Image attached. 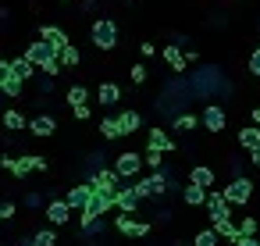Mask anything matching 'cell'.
<instances>
[{
    "mask_svg": "<svg viewBox=\"0 0 260 246\" xmlns=\"http://www.w3.org/2000/svg\"><path fill=\"white\" fill-rule=\"evenodd\" d=\"M25 57H29L36 68H43L47 75H57V72H61V50L50 47L47 40H36V43L25 50Z\"/></svg>",
    "mask_w": 260,
    "mask_h": 246,
    "instance_id": "cell-1",
    "label": "cell"
},
{
    "mask_svg": "<svg viewBox=\"0 0 260 246\" xmlns=\"http://www.w3.org/2000/svg\"><path fill=\"white\" fill-rule=\"evenodd\" d=\"M89 40L96 50H114L118 47V22L114 18H96L89 29Z\"/></svg>",
    "mask_w": 260,
    "mask_h": 246,
    "instance_id": "cell-2",
    "label": "cell"
},
{
    "mask_svg": "<svg viewBox=\"0 0 260 246\" xmlns=\"http://www.w3.org/2000/svg\"><path fill=\"white\" fill-rule=\"evenodd\" d=\"M168 189H171V175H168L164 168H160V171H153L150 178H143V182H136V193H139L143 200H146V196H164Z\"/></svg>",
    "mask_w": 260,
    "mask_h": 246,
    "instance_id": "cell-3",
    "label": "cell"
},
{
    "mask_svg": "<svg viewBox=\"0 0 260 246\" xmlns=\"http://www.w3.org/2000/svg\"><path fill=\"white\" fill-rule=\"evenodd\" d=\"M221 193H224V200H228L232 207H235V203L242 207V203H249V200H253V182H249L246 175H235V178H232Z\"/></svg>",
    "mask_w": 260,
    "mask_h": 246,
    "instance_id": "cell-4",
    "label": "cell"
},
{
    "mask_svg": "<svg viewBox=\"0 0 260 246\" xmlns=\"http://www.w3.org/2000/svg\"><path fill=\"white\" fill-rule=\"evenodd\" d=\"M111 207H118V193H96L93 189V200H89V207L82 210V221H93V218H104Z\"/></svg>",
    "mask_w": 260,
    "mask_h": 246,
    "instance_id": "cell-5",
    "label": "cell"
},
{
    "mask_svg": "<svg viewBox=\"0 0 260 246\" xmlns=\"http://www.w3.org/2000/svg\"><path fill=\"white\" fill-rule=\"evenodd\" d=\"M203 207H207L210 221H224V218H232V203L224 200V193H221V189H217V193H210Z\"/></svg>",
    "mask_w": 260,
    "mask_h": 246,
    "instance_id": "cell-6",
    "label": "cell"
},
{
    "mask_svg": "<svg viewBox=\"0 0 260 246\" xmlns=\"http://www.w3.org/2000/svg\"><path fill=\"white\" fill-rule=\"evenodd\" d=\"M146 161L139 157V153H132V150H125L118 161H114V171L121 175V178H132V175H139V168H143Z\"/></svg>",
    "mask_w": 260,
    "mask_h": 246,
    "instance_id": "cell-7",
    "label": "cell"
},
{
    "mask_svg": "<svg viewBox=\"0 0 260 246\" xmlns=\"http://www.w3.org/2000/svg\"><path fill=\"white\" fill-rule=\"evenodd\" d=\"M224 125H228L224 107H221V104H210V107L203 111V129H207V132H221Z\"/></svg>",
    "mask_w": 260,
    "mask_h": 246,
    "instance_id": "cell-8",
    "label": "cell"
},
{
    "mask_svg": "<svg viewBox=\"0 0 260 246\" xmlns=\"http://www.w3.org/2000/svg\"><path fill=\"white\" fill-rule=\"evenodd\" d=\"M118 171H96L93 178H89V186L96 189V193H118Z\"/></svg>",
    "mask_w": 260,
    "mask_h": 246,
    "instance_id": "cell-9",
    "label": "cell"
},
{
    "mask_svg": "<svg viewBox=\"0 0 260 246\" xmlns=\"http://www.w3.org/2000/svg\"><path fill=\"white\" fill-rule=\"evenodd\" d=\"M64 200L72 203V210H86L89 200H93V186H89V182H86V186H75V189H68Z\"/></svg>",
    "mask_w": 260,
    "mask_h": 246,
    "instance_id": "cell-10",
    "label": "cell"
},
{
    "mask_svg": "<svg viewBox=\"0 0 260 246\" xmlns=\"http://www.w3.org/2000/svg\"><path fill=\"white\" fill-rule=\"evenodd\" d=\"M40 40H47V43H50V47H57V50L72 47V43H68V33H64L61 25H43V29H40Z\"/></svg>",
    "mask_w": 260,
    "mask_h": 246,
    "instance_id": "cell-11",
    "label": "cell"
},
{
    "mask_svg": "<svg viewBox=\"0 0 260 246\" xmlns=\"http://www.w3.org/2000/svg\"><path fill=\"white\" fill-rule=\"evenodd\" d=\"M29 132L40 136V139H43V136H54V132H57V121H54L50 114H36V118L29 121Z\"/></svg>",
    "mask_w": 260,
    "mask_h": 246,
    "instance_id": "cell-12",
    "label": "cell"
},
{
    "mask_svg": "<svg viewBox=\"0 0 260 246\" xmlns=\"http://www.w3.org/2000/svg\"><path fill=\"white\" fill-rule=\"evenodd\" d=\"M139 193H136V186H125V189H118V210L121 214H132L136 207H139Z\"/></svg>",
    "mask_w": 260,
    "mask_h": 246,
    "instance_id": "cell-13",
    "label": "cell"
},
{
    "mask_svg": "<svg viewBox=\"0 0 260 246\" xmlns=\"http://www.w3.org/2000/svg\"><path fill=\"white\" fill-rule=\"evenodd\" d=\"M43 210H47V221L64 225V221H68V214H72V203H68V200H54V203H47Z\"/></svg>",
    "mask_w": 260,
    "mask_h": 246,
    "instance_id": "cell-14",
    "label": "cell"
},
{
    "mask_svg": "<svg viewBox=\"0 0 260 246\" xmlns=\"http://www.w3.org/2000/svg\"><path fill=\"white\" fill-rule=\"evenodd\" d=\"M114 225H118V232H125V235H150V225H146V221H132L128 214L114 218Z\"/></svg>",
    "mask_w": 260,
    "mask_h": 246,
    "instance_id": "cell-15",
    "label": "cell"
},
{
    "mask_svg": "<svg viewBox=\"0 0 260 246\" xmlns=\"http://www.w3.org/2000/svg\"><path fill=\"white\" fill-rule=\"evenodd\" d=\"M214 232H217L221 239H228V242H239V239H242V232H239V225H235L232 218H224V221H214Z\"/></svg>",
    "mask_w": 260,
    "mask_h": 246,
    "instance_id": "cell-16",
    "label": "cell"
},
{
    "mask_svg": "<svg viewBox=\"0 0 260 246\" xmlns=\"http://www.w3.org/2000/svg\"><path fill=\"white\" fill-rule=\"evenodd\" d=\"M22 86H25V82L15 75V68H11V72H0V89H4L8 97H18V93H22Z\"/></svg>",
    "mask_w": 260,
    "mask_h": 246,
    "instance_id": "cell-17",
    "label": "cell"
},
{
    "mask_svg": "<svg viewBox=\"0 0 260 246\" xmlns=\"http://www.w3.org/2000/svg\"><path fill=\"white\" fill-rule=\"evenodd\" d=\"M96 100H100V104H104V107H114V104H118V100H121V89H118V86H114V82H104V86H100V89H96Z\"/></svg>",
    "mask_w": 260,
    "mask_h": 246,
    "instance_id": "cell-18",
    "label": "cell"
},
{
    "mask_svg": "<svg viewBox=\"0 0 260 246\" xmlns=\"http://www.w3.org/2000/svg\"><path fill=\"white\" fill-rule=\"evenodd\" d=\"M150 150H160V153H171V150H175V139H171L168 132H160V129H153V132H150Z\"/></svg>",
    "mask_w": 260,
    "mask_h": 246,
    "instance_id": "cell-19",
    "label": "cell"
},
{
    "mask_svg": "<svg viewBox=\"0 0 260 246\" xmlns=\"http://www.w3.org/2000/svg\"><path fill=\"white\" fill-rule=\"evenodd\" d=\"M189 182H192V186H203V189H210V186H214V171H210L207 164H196V168L189 171Z\"/></svg>",
    "mask_w": 260,
    "mask_h": 246,
    "instance_id": "cell-20",
    "label": "cell"
},
{
    "mask_svg": "<svg viewBox=\"0 0 260 246\" xmlns=\"http://www.w3.org/2000/svg\"><path fill=\"white\" fill-rule=\"evenodd\" d=\"M207 196H210V193H207L203 186H192V182L182 189V200H185L189 207H200V203H207Z\"/></svg>",
    "mask_w": 260,
    "mask_h": 246,
    "instance_id": "cell-21",
    "label": "cell"
},
{
    "mask_svg": "<svg viewBox=\"0 0 260 246\" xmlns=\"http://www.w3.org/2000/svg\"><path fill=\"white\" fill-rule=\"evenodd\" d=\"M239 143L253 153V150H260V125H246L242 132H239Z\"/></svg>",
    "mask_w": 260,
    "mask_h": 246,
    "instance_id": "cell-22",
    "label": "cell"
},
{
    "mask_svg": "<svg viewBox=\"0 0 260 246\" xmlns=\"http://www.w3.org/2000/svg\"><path fill=\"white\" fill-rule=\"evenodd\" d=\"M164 61L171 65V72H185V65H189V57L178 47H164Z\"/></svg>",
    "mask_w": 260,
    "mask_h": 246,
    "instance_id": "cell-23",
    "label": "cell"
},
{
    "mask_svg": "<svg viewBox=\"0 0 260 246\" xmlns=\"http://www.w3.org/2000/svg\"><path fill=\"white\" fill-rule=\"evenodd\" d=\"M100 136H104V139H121L125 129H121L118 118H104V121H100Z\"/></svg>",
    "mask_w": 260,
    "mask_h": 246,
    "instance_id": "cell-24",
    "label": "cell"
},
{
    "mask_svg": "<svg viewBox=\"0 0 260 246\" xmlns=\"http://www.w3.org/2000/svg\"><path fill=\"white\" fill-rule=\"evenodd\" d=\"M11 68H15V75H18L22 82H29V79L36 75V65H32L29 57H18V61H11Z\"/></svg>",
    "mask_w": 260,
    "mask_h": 246,
    "instance_id": "cell-25",
    "label": "cell"
},
{
    "mask_svg": "<svg viewBox=\"0 0 260 246\" xmlns=\"http://www.w3.org/2000/svg\"><path fill=\"white\" fill-rule=\"evenodd\" d=\"M118 121H121L125 136H128V132H139V129H143V118H139L136 111H121V114H118Z\"/></svg>",
    "mask_w": 260,
    "mask_h": 246,
    "instance_id": "cell-26",
    "label": "cell"
},
{
    "mask_svg": "<svg viewBox=\"0 0 260 246\" xmlns=\"http://www.w3.org/2000/svg\"><path fill=\"white\" fill-rule=\"evenodd\" d=\"M4 125H8L11 132H18V129H29V121H25L18 111H8V114H4Z\"/></svg>",
    "mask_w": 260,
    "mask_h": 246,
    "instance_id": "cell-27",
    "label": "cell"
},
{
    "mask_svg": "<svg viewBox=\"0 0 260 246\" xmlns=\"http://www.w3.org/2000/svg\"><path fill=\"white\" fill-rule=\"evenodd\" d=\"M203 118H196V114H182V118H175V132H189V129H196Z\"/></svg>",
    "mask_w": 260,
    "mask_h": 246,
    "instance_id": "cell-28",
    "label": "cell"
},
{
    "mask_svg": "<svg viewBox=\"0 0 260 246\" xmlns=\"http://www.w3.org/2000/svg\"><path fill=\"white\" fill-rule=\"evenodd\" d=\"M217 232H214V225L210 228H203V232H196V246H217Z\"/></svg>",
    "mask_w": 260,
    "mask_h": 246,
    "instance_id": "cell-29",
    "label": "cell"
},
{
    "mask_svg": "<svg viewBox=\"0 0 260 246\" xmlns=\"http://www.w3.org/2000/svg\"><path fill=\"white\" fill-rule=\"evenodd\" d=\"M86 100H89L86 86H72V89H68V104H72V107H79V104H86Z\"/></svg>",
    "mask_w": 260,
    "mask_h": 246,
    "instance_id": "cell-30",
    "label": "cell"
},
{
    "mask_svg": "<svg viewBox=\"0 0 260 246\" xmlns=\"http://www.w3.org/2000/svg\"><path fill=\"white\" fill-rule=\"evenodd\" d=\"M32 246H57V235H54L50 228H43V232L32 235Z\"/></svg>",
    "mask_w": 260,
    "mask_h": 246,
    "instance_id": "cell-31",
    "label": "cell"
},
{
    "mask_svg": "<svg viewBox=\"0 0 260 246\" xmlns=\"http://www.w3.org/2000/svg\"><path fill=\"white\" fill-rule=\"evenodd\" d=\"M146 164H150L153 171H160V168H164V153H160V150H146Z\"/></svg>",
    "mask_w": 260,
    "mask_h": 246,
    "instance_id": "cell-32",
    "label": "cell"
},
{
    "mask_svg": "<svg viewBox=\"0 0 260 246\" xmlns=\"http://www.w3.org/2000/svg\"><path fill=\"white\" fill-rule=\"evenodd\" d=\"M239 232H242V235H256V232H260L256 218H242V221H239Z\"/></svg>",
    "mask_w": 260,
    "mask_h": 246,
    "instance_id": "cell-33",
    "label": "cell"
},
{
    "mask_svg": "<svg viewBox=\"0 0 260 246\" xmlns=\"http://www.w3.org/2000/svg\"><path fill=\"white\" fill-rule=\"evenodd\" d=\"M61 65H68V68L79 65V50H75V47H64V50H61Z\"/></svg>",
    "mask_w": 260,
    "mask_h": 246,
    "instance_id": "cell-34",
    "label": "cell"
},
{
    "mask_svg": "<svg viewBox=\"0 0 260 246\" xmlns=\"http://www.w3.org/2000/svg\"><path fill=\"white\" fill-rule=\"evenodd\" d=\"M82 232H89V235H96V232H104V218H93V221H82Z\"/></svg>",
    "mask_w": 260,
    "mask_h": 246,
    "instance_id": "cell-35",
    "label": "cell"
},
{
    "mask_svg": "<svg viewBox=\"0 0 260 246\" xmlns=\"http://www.w3.org/2000/svg\"><path fill=\"white\" fill-rule=\"evenodd\" d=\"M146 75H150V72H146L143 65H136V68H132V82H136V86H143V82H146Z\"/></svg>",
    "mask_w": 260,
    "mask_h": 246,
    "instance_id": "cell-36",
    "label": "cell"
},
{
    "mask_svg": "<svg viewBox=\"0 0 260 246\" xmlns=\"http://www.w3.org/2000/svg\"><path fill=\"white\" fill-rule=\"evenodd\" d=\"M249 72H253V75L260 79V47H256V50L249 54Z\"/></svg>",
    "mask_w": 260,
    "mask_h": 246,
    "instance_id": "cell-37",
    "label": "cell"
},
{
    "mask_svg": "<svg viewBox=\"0 0 260 246\" xmlns=\"http://www.w3.org/2000/svg\"><path fill=\"white\" fill-rule=\"evenodd\" d=\"M72 114H75L79 121H86V118H89V104H79V107H72Z\"/></svg>",
    "mask_w": 260,
    "mask_h": 246,
    "instance_id": "cell-38",
    "label": "cell"
},
{
    "mask_svg": "<svg viewBox=\"0 0 260 246\" xmlns=\"http://www.w3.org/2000/svg\"><path fill=\"white\" fill-rule=\"evenodd\" d=\"M0 218L11 221V218H15V203H4V207H0Z\"/></svg>",
    "mask_w": 260,
    "mask_h": 246,
    "instance_id": "cell-39",
    "label": "cell"
},
{
    "mask_svg": "<svg viewBox=\"0 0 260 246\" xmlns=\"http://www.w3.org/2000/svg\"><path fill=\"white\" fill-rule=\"evenodd\" d=\"M139 54H143V57H153L157 47H153V43H139Z\"/></svg>",
    "mask_w": 260,
    "mask_h": 246,
    "instance_id": "cell-40",
    "label": "cell"
},
{
    "mask_svg": "<svg viewBox=\"0 0 260 246\" xmlns=\"http://www.w3.org/2000/svg\"><path fill=\"white\" fill-rule=\"evenodd\" d=\"M232 246H260V242H256V235H242V239L232 242Z\"/></svg>",
    "mask_w": 260,
    "mask_h": 246,
    "instance_id": "cell-41",
    "label": "cell"
},
{
    "mask_svg": "<svg viewBox=\"0 0 260 246\" xmlns=\"http://www.w3.org/2000/svg\"><path fill=\"white\" fill-rule=\"evenodd\" d=\"M0 168H8V171H15V157H11V153H4V157H0Z\"/></svg>",
    "mask_w": 260,
    "mask_h": 246,
    "instance_id": "cell-42",
    "label": "cell"
},
{
    "mask_svg": "<svg viewBox=\"0 0 260 246\" xmlns=\"http://www.w3.org/2000/svg\"><path fill=\"white\" fill-rule=\"evenodd\" d=\"M249 157H253V164H256V168H260V150H253V153H249Z\"/></svg>",
    "mask_w": 260,
    "mask_h": 246,
    "instance_id": "cell-43",
    "label": "cell"
},
{
    "mask_svg": "<svg viewBox=\"0 0 260 246\" xmlns=\"http://www.w3.org/2000/svg\"><path fill=\"white\" fill-rule=\"evenodd\" d=\"M253 125H260V107H253Z\"/></svg>",
    "mask_w": 260,
    "mask_h": 246,
    "instance_id": "cell-44",
    "label": "cell"
}]
</instances>
